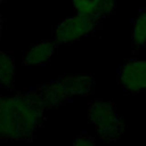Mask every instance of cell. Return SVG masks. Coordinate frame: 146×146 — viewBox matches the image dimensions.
I'll return each instance as SVG.
<instances>
[{
	"instance_id": "1",
	"label": "cell",
	"mask_w": 146,
	"mask_h": 146,
	"mask_svg": "<svg viewBox=\"0 0 146 146\" xmlns=\"http://www.w3.org/2000/svg\"><path fill=\"white\" fill-rule=\"evenodd\" d=\"M46 120V110L32 89L0 94V140L31 141Z\"/></svg>"
},
{
	"instance_id": "2",
	"label": "cell",
	"mask_w": 146,
	"mask_h": 146,
	"mask_svg": "<svg viewBox=\"0 0 146 146\" xmlns=\"http://www.w3.org/2000/svg\"><path fill=\"white\" fill-rule=\"evenodd\" d=\"M95 84L89 74H74L33 88V92L44 110H51L68 103L73 97L88 96Z\"/></svg>"
},
{
	"instance_id": "3",
	"label": "cell",
	"mask_w": 146,
	"mask_h": 146,
	"mask_svg": "<svg viewBox=\"0 0 146 146\" xmlns=\"http://www.w3.org/2000/svg\"><path fill=\"white\" fill-rule=\"evenodd\" d=\"M88 119L95 128L96 136L104 141L117 140L125 129L114 103L108 100L92 102L88 108Z\"/></svg>"
},
{
	"instance_id": "4",
	"label": "cell",
	"mask_w": 146,
	"mask_h": 146,
	"mask_svg": "<svg viewBox=\"0 0 146 146\" xmlns=\"http://www.w3.org/2000/svg\"><path fill=\"white\" fill-rule=\"evenodd\" d=\"M100 21L94 17L75 14L64 18L54 30L55 43H70L91 34Z\"/></svg>"
},
{
	"instance_id": "5",
	"label": "cell",
	"mask_w": 146,
	"mask_h": 146,
	"mask_svg": "<svg viewBox=\"0 0 146 146\" xmlns=\"http://www.w3.org/2000/svg\"><path fill=\"white\" fill-rule=\"evenodd\" d=\"M119 84L130 94L146 92V58H131L119 70Z\"/></svg>"
},
{
	"instance_id": "6",
	"label": "cell",
	"mask_w": 146,
	"mask_h": 146,
	"mask_svg": "<svg viewBox=\"0 0 146 146\" xmlns=\"http://www.w3.org/2000/svg\"><path fill=\"white\" fill-rule=\"evenodd\" d=\"M76 14L102 21L116 10V0H70Z\"/></svg>"
},
{
	"instance_id": "7",
	"label": "cell",
	"mask_w": 146,
	"mask_h": 146,
	"mask_svg": "<svg viewBox=\"0 0 146 146\" xmlns=\"http://www.w3.org/2000/svg\"><path fill=\"white\" fill-rule=\"evenodd\" d=\"M56 49V43L50 40H43L33 44L23 55V64L26 66H40L48 63Z\"/></svg>"
},
{
	"instance_id": "8",
	"label": "cell",
	"mask_w": 146,
	"mask_h": 146,
	"mask_svg": "<svg viewBox=\"0 0 146 146\" xmlns=\"http://www.w3.org/2000/svg\"><path fill=\"white\" fill-rule=\"evenodd\" d=\"M15 78V59L6 51L0 50V86L10 89Z\"/></svg>"
},
{
	"instance_id": "9",
	"label": "cell",
	"mask_w": 146,
	"mask_h": 146,
	"mask_svg": "<svg viewBox=\"0 0 146 146\" xmlns=\"http://www.w3.org/2000/svg\"><path fill=\"white\" fill-rule=\"evenodd\" d=\"M131 42L135 48H144L146 46V11L137 14L132 22Z\"/></svg>"
},
{
	"instance_id": "10",
	"label": "cell",
	"mask_w": 146,
	"mask_h": 146,
	"mask_svg": "<svg viewBox=\"0 0 146 146\" xmlns=\"http://www.w3.org/2000/svg\"><path fill=\"white\" fill-rule=\"evenodd\" d=\"M72 146H96V144H95V139L89 133L82 132L75 138Z\"/></svg>"
},
{
	"instance_id": "11",
	"label": "cell",
	"mask_w": 146,
	"mask_h": 146,
	"mask_svg": "<svg viewBox=\"0 0 146 146\" xmlns=\"http://www.w3.org/2000/svg\"><path fill=\"white\" fill-rule=\"evenodd\" d=\"M2 30H3V18H2V16L0 15V36H1Z\"/></svg>"
},
{
	"instance_id": "12",
	"label": "cell",
	"mask_w": 146,
	"mask_h": 146,
	"mask_svg": "<svg viewBox=\"0 0 146 146\" xmlns=\"http://www.w3.org/2000/svg\"><path fill=\"white\" fill-rule=\"evenodd\" d=\"M7 0H0V3H3V2H6Z\"/></svg>"
},
{
	"instance_id": "13",
	"label": "cell",
	"mask_w": 146,
	"mask_h": 146,
	"mask_svg": "<svg viewBox=\"0 0 146 146\" xmlns=\"http://www.w3.org/2000/svg\"><path fill=\"white\" fill-rule=\"evenodd\" d=\"M144 10H145V11H146V2H145V9H144Z\"/></svg>"
}]
</instances>
